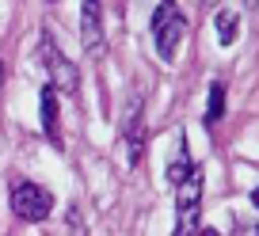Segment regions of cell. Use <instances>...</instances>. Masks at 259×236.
<instances>
[{
    "label": "cell",
    "instance_id": "obj_1",
    "mask_svg": "<svg viewBox=\"0 0 259 236\" xmlns=\"http://www.w3.org/2000/svg\"><path fill=\"white\" fill-rule=\"evenodd\" d=\"M202 217V168H191L187 179L176 183V228L171 236H194Z\"/></svg>",
    "mask_w": 259,
    "mask_h": 236
},
{
    "label": "cell",
    "instance_id": "obj_2",
    "mask_svg": "<svg viewBox=\"0 0 259 236\" xmlns=\"http://www.w3.org/2000/svg\"><path fill=\"white\" fill-rule=\"evenodd\" d=\"M183 31H187V16L179 12V4L176 0H160L153 12V42H156V54L164 61L176 57V46L183 38Z\"/></svg>",
    "mask_w": 259,
    "mask_h": 236
},
{
    "label": "cell",
    "instance_id": "obj_3",
    "mask_svg": "<svg viewBox=\"0 0 259 236\" xmlns=\"http://www.w3.org/2000/svg\"><path fill=\"white\" fill-rule=\"evenodd\" d=\"M12 210H16L19 221H31V225L34 221H46L54 213V195L31 179H16L12 183Z\"/></svg>",
    "mask_w": 259,
    "mask_h": 236
},
{
    "label": "cell",
    "instance_id": "obj_4",
    "mask_svg": "<svg viewBox=\"0 0 259 236\" xmlns=\"http://www.w3.org/2000/svg\"><path fill=\"white\" fill-rule=\"evenodd\" d=\"M38 54H42V65H46V73H50V88L61 91V96H76V88H80V73H76V65L61 54V46H54L50 31H46V38H42Z\"/></svg>",
    "mask_w": 259,
    "mask_h": 236
},
{
    "label": "cell",
    "instance_id": "obj_5",
    "mask_svg": "<svg viewBox=\"0 0 259 236\" xmlns=\"http://www.w3.org/2000/svg\"><path fill=\"white\" fill-rule=\"evenodd\" d=\"M80 46L88 57L103 54V8H99V0H84L80 8Z\"/></svg>",
    "mask_w": 259,
    "mask_h": 236
},
{
    "label": "cell",
    "instance_id": "obj_6",
    "mask_svg": "<svg viewBox=\"0 0 259 236\" xmlns=\"http://www.w3.org/2000/svg\"><path fill=\"white\" fill-rule=\"evenodd\" d=\"M122 137H126V164L141 156V91H130L126 114H122Z\"/></svg>",
    "mask_w": 259,
    "mask_h": 236
},
{
    "label": "cell",
    "instance_id": "obj_7",
    "mask_svg": "<svg viewBox=\"0 0 259 236\" xmlns=\"http://www.w3.org/2000/svg\"><path fill=\"white\" fill-rule=\"evenodd\" d=\"M42 133L50 137V145L61 149V126H57V91L42 88Z\"/></svg>",
    "mask_w": 259,
    "mask_h": 236
},
{
    "label": "cell",
    "instance_id": "obj_8",
    "mask_svg": "<svg viewBox=\"0 0 259 236\" xmlns=\"http://www.w3.org/2000/svg\"><path fill=\"white\" fill-rule=\"evenodd\" d=\"M194 164H191V153H187V137L179 133V145H176V156H171V164H168V179H171V187L176 183H183L187 179V171H191Z\"/></svg>",
    "mask_w": 259,
    "mask_h": 236
},
{
    "label": "cell",
    "instance_id": "obj_9",
    "mask_svg": "<svg viewBox=\"0 0 259 236\" xmlns=\"http://www.w3.org/2000/svg\"><path fill=\"white\" fill-rule=\"evenodd\" d=\"M225 114V84L213 80L210 84V99H206V126H218Z\"/></svg>",
    "mask_w": 259,
    "mask_h": 236
},
{
    "label": "cell",
    "instance_id": "obj_10",
    "mask_svg": "<svg viewBox=\"0 0 259 236\" xmlns=\"http://www.w3.org/2000/svg\"><path fill=\"white\" fill-rule=\"evenodd\" d=\"M236 23H240V16H236V12H218V42L221 46H233L236 42Z\"/></svg>",
    "mask_w": 259,
    "mask_h": 236
},
{
    "label": "cell",
    "instance_id": "obj_11",
    "mask_svg": "<svg viewBox=\"0 0 259 236\" xmlns=\"http://www.w3.org/2000/svg\"><path fill=\"white\" fill-rule=\"evenodd\" d=\"M233 236H259V225H255V221H236Z\"/></svg>",
    "mask_w": 259,
    "mask_h": 236
},
{
    "label": "cell",
    "instance_id": "obj_12",
    "mask_svg": "<svg viewBox=\"0 0 259 236\" xmlns=\"http://www.w3.org/2000/svg\"><path fill=\"white\" fill-rule=\"evenodd\" d=\"M194 236H221V232H218V228H198Z\"/></svg>",
    "mask_w": 259,
    "mask_h": 236
},
{
    "label": "cell",
    "instance_id": "obj_13",
    "mask_svg": "<svg viewBox=\"0 0 259 236\" xmlns=\"http://www.w3.org/2000/svg\"><path fill=\"white\" fill-rule=\"evenodd\" d=\"M251 206H255V210H259V187L251 191Z\"/></svg>",
    "mask_w": 259,
    "mask_h": 236
},
{
    "label": "cell",
    "instance_id": "obj_14",
    "mask_svg": "<svg viewBox=\"0 0 259 236\" xmlns=\"http://www.w3.org/2000/svg\"><path fill=\"white\" fill-rule=\"evenodd\" d=\"M0 88H4V65H0Z\"/></svg>",
    "mask_w": 259,
    "mask_h": 236
},
{
    "label": "cell",
    "instance_id": "obj_15",
    "mask_svg": "<svg viewBox=\"0 0 259 236\" xmlns=\"http://www.w3.org/2000/svg\"><path fill=\"white\" fill-rule=\"evenodd\" d=\"M202 4H206V8H210V4H218V0H202Z\"/></svg>",
    "mask_w": 259,
    "mask_h": 236
}]
</instances>
